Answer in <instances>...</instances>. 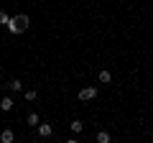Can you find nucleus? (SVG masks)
<instances>
[{"label":"nucleus","instance_id":"11","mask_svg":"<svg viewBox=\"0 0 153 143\" xmlns=\"http://www.w3.org/2000/svg\"><path fill=\"white\" fill-rule=\"evenodd\" d=\"M8 21H10V16L5 10H0V26H8Z\"/></svg>","mask_w":153,"mask_h":143},{"label":"nucleus","instance_id":"9","mask_svg":"<svg viewBox=\"0 0 153 143\" xmlns=\"http://www.w3.org/2000/svg\"><path fill=\"white\" fill-rule=\"evenodd\" d=\"M26 120H28V125H33V128H38V123H41L36 112H28V118H26Z\"/></svg>","mask_w":153,"mask_h":143},{"label":"nucleus","instance_id":"2","mask_svg":"<svg viewBox=\"0 0 153 143\" xmlns=\"http://www.w3.org/2000/svg\"><path fill=\"white\" fill-rule=\"evenodd\" d=\"M97 97V87H84V89H79V100L82 102H89V100H94Z\"/></svg>","mask_w":153,"mask_h":143},{"label":"nucleus","instance_id":"4","mask_svg":"<svg viewBox=\"0 0 153 143\" xmlns=\"http://www.w3.org/2000/svg\"><path fill=\"white\" fill-rule=\"evenodd\" d=\"M13 105H16V102H13V97L8 95V97L0 100V110H3V112H10V110H13Z\"/></svg>","mask_w":153,"mask_h":143},{"label":"nucleus","instance_id":"5","mask_svg":"<svg viewBox=\"0 0 153 143\" xmlns=\"http://www.w3.org/2000/svg\"><path fill=\"white\" fill-rule=\"evenodd\" d=\"M0 141H3V143H13V141H16V133H13L10 128H5V130L0 133Z\"/></svg>","mask_w":153,"mask_h":143},{"label":"nucleus","instance_id":"3","mask_svg":"<svg viewBox=\"0 0 153 143\" xmlns=\"http://www.w3.org/2000/svg\"><path fill=\"white\" fill-rule=\"evenodd\" d=\"M51 133H54V128H51L49 123H38V136L41 138H49Z\"/></svg>","mask_w":153,"mask_h":143},{"label":"nucleus","instance_id":"8","mask_svg":"<svg viewBox=\"0 0 153 143\" xmlns=\"http://www.w3.org/2000/svg\"><path fill=\"white\" fill-rule=\"evenodd\" d=\"M97 143H110V133L107 130H97Z\"/></svg>","mask_w":153,"mask_h":143},{"label":"nucleus","instance_id":"12","mask_svg":"<svg viewBox=\"0 0 153 143\" xmlns=\"http://www.w3.org/2000/svg\"><path fill=\"white\" fill-rule=\"evenodd\" d=\"M26 100H28V102H33V100H36V89H28V92H26Z\"/></svg>","mask_w":153,"mask_h":143},{"label":"nucleus","instance_id":"10","mask_svg":"<svg viewBox=\"0 0 153 143\" xmlns=\"http://www.w3.org/2000/svg\"><path fill=\"white\" fill-rule=\"evenodd\" d=\"M69 128H71V130H74V133H82L84 123H82V120H71V125H69Z\"/></svg>","mask_w":153,"mask_h":143},{"label":"nucleus","instance_id":"6","mask_svg":"<svg viewBox=\"0 0 153 143\" xmlns=\"http://www.w3.org/2000/svg\"><path fill=\"white\" fill-rule=\"evenodd\" d=\"M97 79H100V84H110V82H112V74H110L107 69H102V72L97 74Z\"/></svg>","mask_w":153,"mask_h":143},{"label":"nucleus","instance_id":"7","mask_svg":"<svg viewBox=\"0 0 153 143\" xmlns=\"http://www.w3.org/2000/svg\"><path fill=\"white\" fill-rule=\"evenodd\" d=\"M8 89H10V92H21V89H23V82H21V79H13V82L8 84Z\"/></svg>","mask_w":153,"mask_h":143},{"label":"nucleus","instance_id":"1","mask_svg":"<svg viewBox=\"0 0 153 143\" xmlns=\"http://www.w3.org/2000/svg\"><path fill=\"white\" fill-rule=\"evenodd\" d=\"M28 26H31V18H28L26 13H18V16H13L10 21H8V31L10 33H26Z\"/></svg>","mask_w":153,"mask_h":143}]
</instances>
